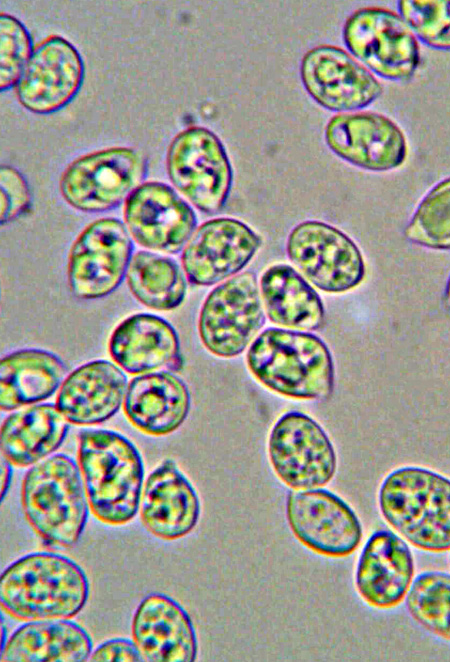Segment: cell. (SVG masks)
I'll return each mask as SVG.
<instances>
[{"mask_svg": "<svg viewBox=\"0 0 450 662\" xmlns=\"http://www.w3.org/2000/svg\"><path fill=\"white\" fill-rule=\"evenodd\" d=\"M88 597L84 570L57 553L24 555L0 576L1 608L19 621L71 619L82 611Z\"/></svg>", "mask_w": 450, "mask_h": 662, "instance_id": "obj_1", "label": "cell"}, {"mask_svg": "<svg viewBox=\"0 0 450 662\" xmlns=\"http://www.w3.org/2000/svg\"><path fill=\"white\" fill-rule=\"evenodd\" d=\"M77 457L93 515L109 525L132 520L144 486L143 459L134 443L116 431L84 429Z\"/></svg>", "mask_w": 450, "mask_h": 662, "instance_id": "obj_2", "label": "cell"}, {"mask_svg": "<svg viewBox=\"0 0 450 662\" xmlns=\"http://www.w3.org/2000/svg\"><path fill=\"white\" fill-rule=\"evenodd\" d=\"M246 364L258 382L284 397L321 400L334 389L331 352L319 337L306 331L264 330L251 343Z\"/></svg>", "mask_w": 450, "mask_h": 662, "instance_id": "obj_3", "label": "cell"}, {"mask_svg": "<svg viewBox=\"0 0 450 662\" xmlns=\"http://www.w3.org/2000/svg\"><path fill=\"white\" fill-rule=\"evenodd\" d=\"M387 523L413 546L450 550V479L418 466L390 472L378 493Z\"/></svg>", "mask_w": 450, "mask_h": 662, "instance_id": "obj_4", "label": "cell"}, {"mask_svg": "<svg viewBox=\"0 0 450 662\" xmlns=\"http://www.w3.org/2000/svg\"><path fill=\"white\" fill-rule=\"evenodd\" d=\"M26 520L45 542L64 548L77 544L89 515L79 465L58 453L34 464L21 487Z\"/></svg>", "mask_w": 450, "mask_h": 662, "instance_id": "obj_5", "label": "cell"}, {"mask_svg": "<svg viewBox=\"0 0 450 662\" xmlns=\"http://www.w3.org/2000/svg\"><path fill=\"white\" fill-rule=\"evenodd\" d=\"M166 170L172 185L205 214L220 212L231 192L233 170L220 138L210 129L191 126L170 142Z\"/></svg>", "mask_w": 450, "mask_h": 662, "instance_id": "obj_6", "label": "cell"}, {"mask_svg": "<svg viewBox=\"0 0 450 662\" xmlns=\"http://www.w3.org/2000/svg\"><path fill=\"white\" fill-rule=\"evenodd\" d=\"M145 156L131 147H110L85 154L71 162L59 182L68 205L85 213L118 207L143 183Z\"/></svg>", "mask_w": 450, "mask_h": 662, "instance_id": "obj_7", "label": "cell"}, {"mask_svg": "<svg viewBox=\"0 0 450 662\" xmlns=\"http://www.w3.org/2000/svg\"><path fill=\"white\" fill-rule=\"evenodd\" d=\"M265 314L256 274L238 273L205 298L198 318L200 340L214 356L237 357L258 336Z\"/></svg>", "mask_w": 450, "mask_h": 662, "instance_id": "obj_8", "label": "cell"}, {"mask_svg": "<svg viewBox=\"0 0 450 662\" xmlns=\"http://www.w3.org/2000/svg\"><path fill=\"white\" fill-rule=\"evenodd\" d=\"M342 37L351 55L368 70L391 81H408L420 62L418 39L403 18L380 7L354 11Z\"/></svg>", "mask_w": 450, "mask_h": 662, "instance_id": "obj_9", "label": "cell"}, {"mask_svg": "<svg viewBox=\"0 0 450 662\" xmlns=\"http://www.w3.org/2000/svg\"><path fill=\"white\" fill-rule=\"evenodd\" d=\"M286 252L302 276L321 291L344 293L364 280L365 262L356 243L325 222L296 225L288 235Z\"/></svg>", "mask_w": 450, "mask_h": 662, "instance_id": "obj_10", "label": "cell"}, {"mask_svg": "<svg viewBox=\"0 0 450 662\" xmlns=\"http://www.w3.org/2000/svg\"><path fill=\"white\" fill-rule=\"evenodd\" d=\"M134 244L126 225L104 217L86 226L68 256L67 278L72 293L94 300L114 292L127 275Z\"/></svg>", "mask_w": 450, "mask_h": 662, "instance_id": "obj_11", "label": "cell"}, {"mask_svg": "<svg viewBox=\"0 0 450 662\" xmlns=\"http://www.w3.org/2000/svg\"><path fill=\"white\" fill-rule=\"evenodd\" d=\"M268 457L276 476L294 490L325 486L337 468L327 433L313 418L298 411L283 414L273 425Z\"/></svg>", "mask_w": 450, "mask_h": 662, "instance_id": "obj_12", "label": "cell"}, {"mask_svg": "<svg viewBox=\"0 0 450 662\" xmlns=\"http://www.w3.org/2000/svg\"><path fill=\"white\" fill-rule=\"evenodd\" d=\"M286 519L299 542L328 557L352 554L363 536L353 509L341 497L322 488L289 493Z\"/></svg>", "mask_w": 450, "mask_h": 662, "instance_id": "obj_13", "label": "cell"}, {"mask_svg": "<svg viewBox=\"0 0 450 662\" xmlns=\"http://www.w3.org/2000/svg\"><path fill=\"white\" fill-rule=\"evenodd\" d=\"M300 77L308 95L332 112L365 108L383 91L370 70L334 45L323 44L308 50L301 60Z\"/></svg>", "mask_w": 450, "mask_h": 662, "instance_id": "obj_14", "label": "cell"}, {"mask_svg": "<svg viewBox=\"0 0 450 662\" xmlns=\"http://www.w3.org/2000/svg\"><path fill=\"white\" fill-rule=\"evenodd\" d=\"M124 224L131 237L149 250L177 254L196 230L192 207L169 185L150 181L124 202Z\"/></svg>", "mask_w": 450, "mask_h": 662, "instance_id": "obj_15", "label": "cell"}, {"mask_svg": "<svg viewBox=\"0 0 450 662\" xmlns=\"http://www.w3.org/2000/svg\"><path fill=\"white\" fill-rule=\"evenodd\" d=\"M261 244V237L244 222L215 218L194 231L183 249L181 264L189 282L211 286L237 275Z\"/></svg>", "mask_w": 450, "mask_h": 662, "instance_id": "obj_16", "label": "cell"}, {"mask_svg": "<svg viewBox=\"0 0 450 662\" xmlns=\"http://www.w3.org/2000/svg\"><path fill=\"white\" fill-rule=\"evenodd\" d=\"M324 136L336 156L367 171L394 170L408 154L402 129L376 112L339 113L329 119Z\"/></svg>", "mask_w": 450, "mask_h": 662, "instance_id": "obj_17", "label": "cell"}, {"mask_svg": "<svg viewBox=\"0 0 450 662\" xmlns=\"http://www.w3.org/2000/svg\"><path fill=\"white\" fill-rule=\"evenodd\" d=\"M83 78L79 51L67 39L52 35L34 47L15 86L17 99L32 113L51 114L75 98Z\"/></svg>", "mask_w": 450, "mask_h": 662, "instance_id": "obj_18", "label": "cell"}, {"mask_svg": "<svg viewBox=\"0 0 450 662\" xmlns=\"http://www.w3.org/2000/svg\"><path fill=\"white\" fill-rule=\"evenodd\" d=\"M131 633L143 661L193 662L197 658L198 641L191 618L167 595L149 594L140 602Z\"/></svg>", "mask_w": 450, "mask_h": 662, "instance_id": "obj_19", "label": "cell"}, {"mask_svg": "<svg viewBox=\"0 0 450 662\" xmlns=\"http://www.w3.org/2000/svg\"><path fill=\"white\" fill-rule=\"evenodd\" d=\"M140 516L144 527L163 540L182 538L196 527L199 497L172 459L162 461L146 478Z\"/></svg>", "mask_w": 450, "mask_h": 662, "instance_id": "obj_20", "label": "cell"}, {"mask_svg": "<svg viewBox=\"0 0 450 662\" xmlns=\"http://www.w3.org/2000/svg\"><path fill=\"white\" fill-rule=\"evenodd\" d=\"M413 575L414 562L408 544L390 530H377L361 551L355 584L367 604L386 609L402 602Z\"/></svg>", "mask_w": 450, "mask_h": 662, "instance_id": "obj_21", "label": "cell"}, {"mask_svg": "<svg viewBox=\"0 0 450 662\" xmlns=\"http://www.w3.org/2000/svg\"><path fill=\"white\" fill-rule=\"evenodd\" d=\"M127 388L128 380L120 367L103 359L90 361L65 378L56 406L69 423L99 424L119 411Z\"/></svg>", "mask_w": 450, "mask_h": 662, "instance_id": "obj_22", "label": "cell"}, {"mask_svg": "<svg viewBox=\"0 0 450 662\" xmlns=\"http://www.w3.org/2000/svg\"><path fill=\"white\" fill-rule=\"evenodd\" d=\"M108 348L114 362L133 375L178 370L182 363L176 330L149 313L123 320L112 332Z\"/></svg>", "mask_w": 450, "mask_h": 662, "instance_id": "obj_23", "label": "cell"}, {"mask_svg": "<svg viewBox=\"0 0 450 662\" xmlns=\"http://www.w3.org/2000/svg\"><path fill=\"white\" fill-rule=\"evenodd\" d=\"M124 413L140 431L165 436L186 420L191 396L186 383L168 371L141 374L128 384Z\"/></svg>", "mask_w": 450, "mask_h": 662, "instance_id": "obj_24", "label": "cell"}, {"mask_svg": "<svg viewBox=\"0 0 450 662\" xmlns=\"http://www.w3.org/2000/svg\"><path fill=\"white\" fill-rule=\"evenodd\" d=\"M68 423L56 404H33L12 412L1 425V456L16 467L33 466L62 445Z\"/></svg>", "mask_w": 450, "mask_h": 662, "instance_id": "obj_25", "label": "cell"}, {"mask_svg": "<svg viewBox=\"0 0 450 662\" xmlns=\"http://www.w3.org/2000/svg\"><path fill=\"white\" fill-rule=\"evenodd\" d=\"M92 640L69 619L29 621L17 628L1 649L3 662H83Z\"/></svg>", "mask_w": 450, "mask_h": 662, "instance_id": "obj_26", "label": "cell"}, {"mask_svg": "<svg viewBox=\"0 0 450 662\" xmlns=\"http://www.w3.org/2000/svg\"><path fill=\"white\" fill-rule=\"evenodd\" d=\"M0 363L2 411H14L48 399L61 387L67 374L64 362L42 349L15 351Z\"/></svg>", "mask_w": 450, "mask_h": 662, "instance_id": "obj_27", "label": "cell"}, {"mask_svg": "<svg viewBox=\"0 0 450 662\" xmlns=\"http://www.w3.org/2000/svg\"><path fill=\"white\" fill-rule=\"evenodd\" d=\"M260 294L268 319L281 327L314 331L325 321L323 302L293 267L275 264L260 277Z\"/></svg>", "mask_w": 450, "mask_h": 662, "instance_id": "obj_28", "label": "cell"}, {"mask_svg": "<svg viewBox=\"0 0 450 662\" xmlns=\"http://www.w3.org/2000/svg\"><path fill=\"white\" fill-rule=\"evenodd\" d=\"M132 295L144 306L169 311L185 299L184 273L173 259L150 251H138L132 257L126 275Z\"/></svg>", "mask_w": 450, "mask_h": 662, "instance_id": "obj_29", "label": "cell"}, {"mask_svg": "<svg viewBox=\"0 0 450 662\" xmlns=\"http://www.w3.org/2000/svg\"><path fill=\"white\" fill-rule=\"evenodd\" d=\"M406 608L424 629L450 641V574H419L407 592Z\"/></svg>", "mask_w": 450, "mask_h": 662, "instance_id": "obj_30", "label": "cell"}, {"mask_svg": "<svg viewBox=\"0 0 450 662\" xmlns=\"http://www.w3.org/2000/svg\"><path fill=\"white\" fill-rule=\"evenodd\" d=\"M404 233L412 244L450 250V177L436 183L424 195Z\"/></svg>", "mask_w": 450, "mask_h": 662, "instance_id": "obj_31", "label": "cell"}, {"mask_svg": "<svg viewBox=\"0 0 450 662\" xmlns=\"http://www.w3.org/2000/svg\"><path fill=\"white\" fill-rule=\"evenodd\" d=\"M398 10L417 39L433 49L450 50V1L402 0Z\"/></svg>", "mask_w": 450, "mask_h": 662, "instance_id": "obj_32", "label": "cell"}, {"mask_svg": "<svg viewBox=\"0 0 450 662\" xmlns=\"http://www.w3.org/2000/svg\"><path fill=\"white\" fill-rule=\"evenodd\" d=\"M0 90L6 91L16 86L33 45L26 27L16 17L0 14Z\"/></svg>", "mask_w": 450, "mask_h": 662, "instance_id": "obj_33", "label": "cell"}, {"mask_svg": "<svg viewBox=\"0 0 450 662\" xmlns=\"http://www.w3.org/2000/svg\"><path fill=\"white\" fill-rule=\"evenodd\" d=\"M0 178V219L4 225L30 208L31 193L25 178L11 166H1Z\"/></svg>", "mask_w": 450, "mask_h": 662, "instance_id": "obj_34", "label": "cell"}, {"mask_svg": "<svg viewBox=\"0 0 450 662\" xmlns=\"http://www.w3.org/2000/svg\"><path fill=\"white\" fill-rule=\"evenodd\" d=\"M93 662H138L143 658L133 640L115 638L99 645L89 658Z\"/></svg>", "mask_w": 450, "mask_h": 662, "instance_id": "obj_35", "label": "cell"}, {"mask_svg": "<svg viewBox=\"0 0 450 662\" xmlns=\"http://www.w3.org/2000/svg\"><path fill=\"white\" fill-rule=\"evenodd\" d=\"M12 464L1 456V501L5 498L12 478Z\"/></svg>", "mask_w": 450, "mask_h": 662, "instance_id": "obj_36", "label": "cell"}, {"mask_svg": "<svg viewBox=\"0 0 450 662\" xmlns=\"http://www.w3.org/2000/svg\"><path fill=\"white\" fill-rule=\"evenodd\" d=\"M445 300H446V303H447L448 307L450 308V276L448 277L446 287H445Z\"/></svg>", "mask_w": 450, "mask_h": 662, "instance_id": "obj_37", "label": "cell"}]
</instances>
